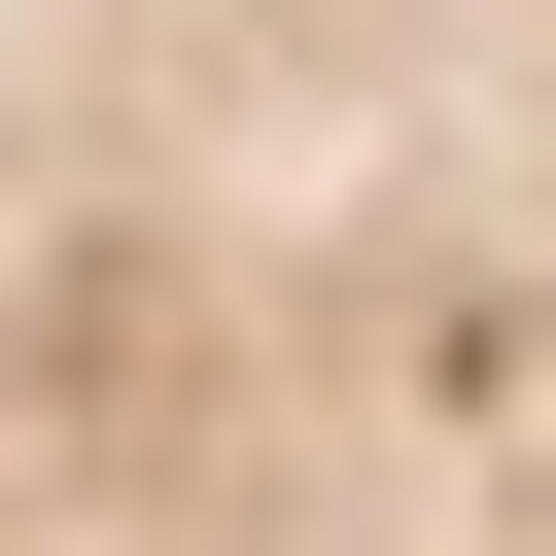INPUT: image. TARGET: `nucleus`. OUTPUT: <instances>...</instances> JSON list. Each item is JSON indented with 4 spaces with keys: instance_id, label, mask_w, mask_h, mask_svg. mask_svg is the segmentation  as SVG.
Masks as SVG:
<instances>
[{
    "instance_id": "1",
    "label": "nucleus",
    "mask_w": 556,
    "mask_h": 556,
    "mask_svg": "<svg viewBox=\"0 0 556 556\" xmlns=\"http://www.w3.org/2000/svg\"><path fill=\"white\" fill-rule=\"evenodd\" d=\"M278 556H556V0H278Z\"/></svg>"
}]
</instances>
